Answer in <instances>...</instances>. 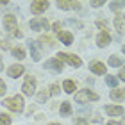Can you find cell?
<instances>
[{
    "label": "cell",
    "mask_w": 125,
    "mask_h": 125,
    "mask_svg": "<svg viewBox=\"0 0 125 125\" xmlns=\"http://www.w3.org/2000/svg\"><path fill=\"white\" fill-rule=\"evenodd\" d=\"M4 105L7 107V109L14 111V113H21V111H23V98H21L20 95L9 96V98L4 100Z\"/></svg>",
    "instance_id": "cell-1"
},
{
    "label": "cell",
    "mask_w": 125,
    "mask_h": 125,
    "mask_svg": "<svg viewBox=\"0 0 125 125\" xmlns=\"http://www.w3.org/2000/svg\"><path fill=\"white\" fill-rule=\"evenodd\" d=\"M98 100V95L89 91V89H82V91H79L75 95V102H79V104H84V102H96Z\"/></svg>",
    "instance_id": "cell-2"
},
{
    "label": "cell",
    "mask_w": 125,
    "mask_h": 125,
    "mask_svg": "<svg viewBox=\"0 0 125 125\" xmlns=\"http://www.w3.org/2000/svg\"><path fill=\"white\" fill-rule=\"evenodd\" d=\"M21 91H23V95H27V96H32L34 93H36V79H34L32 75L25 77L23 86H21Z\"/></svg>",
    "instance_id": "cell-3"
},
{
    "label": "cell",
    "mask_w": 125,
    "mask_h": 125,
    "mask_svg": "<svg viewBox=\"0 0 125 125\" xmlns=\"http://www.w3.org/2000/svg\"><path fill=\"white\" fill-rule=\"evenodd\" d=\"M57 57L61 59V61H66L70 66H73V68H79L82 64V61L77 57V55H73V54H66V52H61V54H57Z\"/></svg>",
    "instance_id": "cell-4"
},
{
    "label": "cell",
    "mask_w": 125,
    "mask_h": 125,
    "mask_svg": "<svg viewBox=\"0 0 125 125\" xmlns=\"http://www.w3.org/2000/svg\"><path fill=\"white\" fill-rule=\"evenodd\" d=\"M4 27H5V31H9L11 34H14L16 31H18V25H16V16L5 14V16H4Z\"/></svg>",
    "instance_id": "cell-5"
},
{
    "label": "cell",
    "mask_w": 125,
    "mask_h": 125,
    "mask_svg": "<svg viewBox=\"0 0 125 125\" xmlns=\"http://www.w3.org/2000/svg\"><path fill=\"white\" fill-rule=\"evenodd\" d=\"M48 20L47 18H34V20H31V29L32 31H47L48 29Z\"/></svg>",
    "instance_id": "cell-6"
},
{
    "label": "cell",
    "mask_w": 125,
    "mask_h": 125,
    "mask_svg": "<svg viewBox=\"0 0 125 125\" xmlns=\"http://www.w3.org/2000/svg\"><path fill=\"white\" fill-rule=\"evenodd\" d=\"M48 9V0H34L31 5V11L34 14H41Z\"/></svg>",
    "instance_id": "cell-7"
},
{
    "label": "cell",
    "mask_w": 125,
    "mask_h": 125,
    "mask_svg": "<svg viewBox=\"0 0 125 125\" xmlns=\"http://www.w3.org/2000/svg\"><path fill=\"white\" fill-rule=\"evenodd\" d=\"M57 7L62 11H68V9H81V4L77 0H57Z\"/></svg>",
    "instance_id": "cell-8"
},
{
    "label": "cell",
    "mask_w": 125,
    "mask_h": 125,
    "mask_svg": "<svg viewBox=\"0 0 125 125\" xmlns=\"http://www.w3.org/2000/svg\"><path fill=\"white\" fill-rule=\"evenodd\" d=\"M45 68H48V70H55V72H62V61L59 57H54V59H48L45 62Z\"/></svg>",
    "instance_id": "cell-9"
},
{
    "label": "cell",
    "mask_w": 125,
    "mask_h": 125,
    "mask_svg": "<svg viewBox=\"0 0 125 125\" xmlns=\"http://www.w3.org/2000/svg\"><path fill=\"white\" fill-rule=\"evenodd\" d=\"M115 27H116V31H120V34H125V16L123 14L116 13V16H115Z\"/></svg>",
    "instance_id": "cell-10"
},
{
    "label": "cell",
    "mask_w": 125,
    "mask_h": 125,
    "mask_svg": "<svg viewBox=\"0 0 125 125\" xmlns=\"http://www.w3.org/2000/svg\"><path fill=\"white\" fill-rule=\"evenodd\" d=\"M23 70L25 68L21 66V64H13V66H9V70H7V73H9V77H13V79H18L21 73H23Z\"/></svg>",
    "instance_id": "cell-11"
},
{
    "label": "cell",
    "mask_w": 125,
    "mask_h": 125,
    "mask_svg": "<svg viewBox=\"0 0 125 125\" xmlns=\"http://www.w3.org/2000/svg\"><path fill=\"white\" fill-rule=\"evenodd\" d=\"M105 113L109 116H122L123 115V107L122 105H105Z\"/></svg>",
    "instance_id": "cell-12"
},
{
    "label": "cell",
    "mask_w": 125,
    "mask_h": 125,
    "mask_svg": "<svg viewBox=\"0 0 125 125\" xmlns=\"http://www.w3.org/2000/svg\"><path fill=\"white\" fill-rule=\"evenodd\" d=\"M109 43H111V36L107 32H100L98 36H96V45H98V47H107Z\"/></svg>",
    "instance_id": "cell-13"
},
{
    "label": "cell",
    "mask_w": 125,
    "mask_h": 125,
    "mask_svg": "<svg viewBox=\"0 0 125 125\" xmlns=\"http://www.w3.org/2000/svg\"><path fill=\"white\" fill-rule=\"evenodd\" d=\"M57 36H59V39H61L64 45H72V41H73L72 32H68V31H61V32H57Z\"/></svg>",
    "instance_id": "cell-14"
},
{
    "label": "cell",
    "mask_w": 125,
    "mask_h": 125,
    "mask_svg": "<svg viewBox=\"0 0 125 125\" xmlns=\"http://www.w3.org/2000/svg\"><path fill=\"white\" fill-rule=\"evenodd\" d=\"M29 48H31V54H32V59H34V61H39V59H41V52H39V48H38V43L29 41Z\"/></svg>",
    "instance_id": "cell-15"
},
{
    "label": "cell",
    "mask_w": 125,
    "mask_h": 125,
    "mask_svg": "<svg viewBox=\"0 0 125 125\" xmlns=\"http://www.w3.org/2000/svg\"><path fill=\"white\" fill-rule=\"evenodd\" d=\"M91 72L93 73H96V75H102V73H105V64H102V62H98V61H95V62H91Z\"/></svg>",
    "instance_id": "cell-16"
},
{
    "label": "cell",
    "mask_w": 125,
    "mask_h": 125,
    "mask_svg": "<svg viewBox=\"0 0 125 125\" xmlns=\"http://www.w3.org/2000/svg\"><path fill=\"white\" fill-rule=\"evenodd\" d=\"M111 98L116 100V102H122L125 98V89H120V88H115L111 91Z\"/></svg>",
    "instance_id": "cell-17"
},
{
    "label": "cell",
    "mask_w": 125,
    "mask_h": 125,
    "mask_svg": "<svg viewBox=\"0 0 125 125\" xmlns=\"http://www.w3.org/2000/svg\"><path fill=\"white\" fill-rule=\"evenodd\" d=\"M62 88H64L66 93H73L77 89V84H75V81H70V79H68V81L62 82Z\"/></svg>",
    "instance_id": "cell-18"
},
{
    "label": "cell",
    "mask_w": 125,
    "mask_h": 125,
    "mask_svg": "<svg viewBox=\"0 0 125 125\" xmlns=\"http://www.w3.org/2000/svg\"><path fill=\"white\" fill-rule=\"evenodd\" d=\"M61 115H62V116H70V115H72V105H70V102H62V104H61Z\"/></svg>",
    "instance_id": "cell-19"
},
{
    "label": "cell",
    "mask_w": 125,
    "mask_h": 125,
    "mask_svg": "<svg viewBox=\"0 0 125 125\" xmlns=\"http://www.w3.org/2000/svg\"><path fill=\"white\" fill-rule=\"evenodd\" d=\"M122 64H123V59H122V57H118L116 54L109 57V66H122Z\"/></svg>",
    "instance_id": "cell-20"
},
{
    "label": "cell",
    "mask_w": 125,
    "mask_h": 125,
    "mask_svg": "<svg viewBox=\"0 0 125 125\" xmlns=\"http://www.w3.org/2000/svg\"><path fill=\"white\" fill-rule=\"evenodd\" d=\"M11 52H13V55H14V57H18V59H23V57H25V50H23V48H20V47L13 48Z\"/></svg>",
    "instance_id": "cell-21"
},
{
    "label": "cell",
    "mask_w": 125,
    "mask_h": 125,
    "mask_svg": "<svg viewBox=\"0 0 125 125\" xmlns=\"http://www.w3.org/2000/svg\"><path fill=\"white\" fill-rule=\"evenodd\" d=\"M105 82H107V86H111V88H118V79L113 77V75H107L105 77Z\"/></svg>",
    "instance_id": "cell-22"
},
{
    "label": "cell",
    "mask_w": 125,
    "mask_h": 125,
    "mask_svg": "<svg viewBox=\"0 0 125 125\" xmlns=\"http://www.w3.org/2000/svg\"><path fill=\"white\" fill-rule=\"evenodd\" d=\"M123 5H125V0H113V2H111V9L118 11L120 7H123Z\"/></svg>",
    "instance_id": "cell-23"
},
{
    "label": "cell",
    "mask_w": 125,
    "mask_h": 125,
    "mask_svg": "<svg viewBox=\"0 0 125 125\" xmlns=\"http://www.w3.org/2000/svg\"><path fill=\"white\" fill-rule=\"evenodd\" d=\"M0 125H11V116L9 115H0Z\"/></svg>",
    "instance_id": "cell-24"
},
{
    "label": "cell",
    "mask_w": 125,
    "mask_h": 125,
    "mask_svg": "<svg viewBox=\"0 0 125 125\" xmlns=\"http://www.w3.org/2000/svg\"><path fill=\"white\" fill-rule=\"evenodd\" d=\"M39 43H47L48 47H52V45H54V39L48 38V36H41V38H39Z\"/></svg>",
    "instance_id": "cell-25"
},
{
    "label": "cell",
    "mask_w": 125,
    "mask_h": 125,
    "mask_svg": "<svg viewBox=\"0 0 125 125\" xmlns=\"http://www.w3.org/2000/svg\"><path fill=\"white\" fill-rule=\"evenodd\" d=\"M47 98H48V93H47V91L38 93V102H47Z\"/></svg>",
    "instance_id": "cell-26"
},
{
    "label": "cell",
    "mask_w": 125,
    "mask_h": 125,
    "mask_svg": "<svg viewBox=\"0 0 125 125\" xmlns=\"http://www.w3.org/2000/svg\"><path fill=\"white\" fill-rule=\"evenodd\" d=\"M96 27H98V29H102V32H107V23L105 21H96Z\"/></svg>",
    "instance_id": "cell-27"
},
{
    "label": "cell",
    "mask_w": 125,
    "mask_h": 125,
    "mask_svg": "<svg viewBox=\"0 0 125 125\" xmlns=\"http://www.w3.org/2000/svg\"><path fill=\"white\" fill-rule=\"evenodd\" d=\"M50 95H59V86L57 84H52V86H50Z\"/></svg>",
    "instance_id": "cell-28"
},
{
    "label": "cell",
    "mask_w": 125,
    "mask_h": 125,
    "mask_svg": "<svg viewBox=\"0 0 125 125\" xmlns=\"http://www.w3.org/2000/svg\"><path fill=\"white\" fill-rule=\"evenodd\" d=\"M105 0H91V5L93 7H100V5H104Z\"/></svg>",
    "instance_id": "cell-29"
},
{
    "label": "cell",
    "mask_w": 125,
    "mask_h": 125,
    "mask_svg": "<svg viewBox=\"0 0 125 125\" xmlns=\"http://www.w3.org/2000/svg\"><path fill=\"white\" fill-rule=\"evenodd\" d=\"M5 89H7V88H5V82L2 81V79H0V96H4V93H5Z\"/></svg>",
    "instance_id": "cell-30"
},
{
    "label": "cell",
    "mask_w": 125,
    "mask_h": 125,
    "mask_svg": "<svg viewBox=\"0 0 125 125\" xmlns=\"http://www.w3.org/2000/svg\"><path fill=\"white\" fill-rule=\"evenodd\" d=\"M75 125H86V120H82V118H77V120H75Z\"/></svg>",
    "instance_id": "cell-31"
},
{
    "label": "cell",
    "mask_w": 125,
    "mask_h": 125,
    "mask_svg": "<svg viewBox=\"0 0 125 125\" xmlns=\"http://www.w3.org/2000/svg\"><path fill=\"white\" fill-rule=\"evenodd\" d=\"M120 79H122V81L125 82V66H123L122 70H120Z\"/></svg>",
    "instance_id": "cell-32"
},
{
    "label": "cell",
    "mask_w": 125,
    "mask_h": 125,
    "mask_svg": "<svg viewBox=\"0 0 125 125\" xmlns=\"http://www.w3.org/2000/svg\"><path fill=\"white\" fill-rule=\"evenodd\" d=\"M54 31L55 32H61V23H54Z\"/></svg>",
    "instance_id": "cell-33"
},
{
    "label": "cell",
    "mask_w": 125,
    "mask_h": 125,
    "mask_svg": "<svg viewBox=\"0 0 125 125\" xmlns=\"http://www.w3.org/2000/svg\"><path fill=\"white\" fill-rule=\"evenodd\" d=\"M9 45H7V41H0V48H7Z\"/></svg>",
    "instance_id": "cell-34"
},
{
    "label": "cell",
    "mask_w": 125,
    "mask_h": 125,
    "mask_svg": "<svg viewBox=\"0 0 125 125\" xmlns=\"http://www.w3.org/2000/svg\"><path fill=\"white\" fill-rule=\"evenodd\" d=\"M107 125H122V123H118V122H109Z\"/></svg>",
    "instance_id": "cell-35"
},
{
    "label": "cell",
    "mask_w": 125,
    "mask_h": 125,
    "mask_svg": "<svg viewBox=\"0 0 125 125\" xmlns=\"http://www.w3.org/2000/svg\"><path fill=\"white\" fill-rule=\"evenodd\" d=\"M2 68H4V62H2V57H0V72H2Z\"/></svg>",
    "instance_id": "cell-36"
},
{
    "label": "cell",
    "mask_w": 125,
    "mask_h": 125,
    "mask_svg": "<svg viewBox=\"0 0 125 125\" xmlns=\"http://www.w3.org/2000/svg\"><path fill=\"white\" fill-rule=\"evenodd\" d=\"M7 2H9V0H0V4H2V5H5Z\"/></svg>",
    "instance_id": "cell-37"
},
{
    "label": "cell",
    "mask_w": 125,
    "mask_h": 125,
    "mask_svg": "<svg viewBox=\"0 0 125 125\" xmlns=\"http://www.w3.org/2000/svg\"><path fill=\"white\" fill-rule=\"evenodd\" d=\"M122 50H123V54H125V45H123V47H122Z\"/></svg>",
    "instance_id": "cell-38"
},
{
    "label": "cell",
    "mask_w": 125,
    "mask_h": 125,
    "mask_svg": "<svg viewBox=\"0 0 125 125\" xmlns=\"http://www.w3.org/2000/svg\"><path fill=\"white\" fill-rule=\"evenodd\" d=\"M48 125H57V123H48Z\"/></svg>",
    "instance_id": "cell-39"
}]
</instances>
